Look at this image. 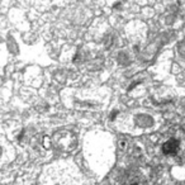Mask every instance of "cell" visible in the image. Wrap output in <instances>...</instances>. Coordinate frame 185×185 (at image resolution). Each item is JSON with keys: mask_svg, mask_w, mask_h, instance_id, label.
Wrapping results in <instances>:
<instances>
[]
</instances>
